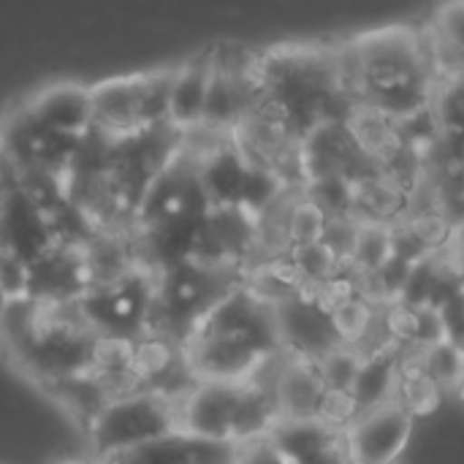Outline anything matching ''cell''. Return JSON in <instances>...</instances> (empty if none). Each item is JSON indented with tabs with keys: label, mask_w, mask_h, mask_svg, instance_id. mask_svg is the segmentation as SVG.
<instances>
[{
	"label": "cell",
	"mask_w": 464,
	"mask_h": 464,
	"mask_svg": "<svg viewBox=\"0 0 464 464\" xmlns=\"http://www.w3.org/2000/svg\"><path fill=\"white\" fill-rule=\"evenodd\" d=\"M212 76V46L174 65L171 76V125L188 128L201 122L207 87Z\"/></svg>",
	"instance_id": "7c38bea8"
},
{
	"label": "cell",
	"mask_w": 464,
	"mask_h": 464,
	"mask_svg": "<svg viewBox=\"0 0 464 464\" xmlns=\"http://www.w3.org/2000/svg\"><path fill=\"white\" fill-rule=\"evenodd\" d=\"M329 326L340 345L367 351L370 345H375V334L381 332V310L359 296L329 315Z\"/></svg>",
	"instance_id": "2e32d148"
},
{
	"label": "cell",
	"mask_w": 464,
	"mask_h": 464,
	"mask_svg": "<svg viewBox=\"0 0 464 464\" xmlns=\"http://www.w3.org/2000/svg\"><path fill=\"white\" fill-rule=\"evenodd\" d=\"M95 464H190L188 438L171 435L166 440L144 443L120 454H109L103 459H92Z\"/></svg>",
	"instance_id": "d6986e66"
},
{
	"label": "cell",
	"mask_w": 464,
	"mask_h": 464,
	"mask_svg": "<svg viewBox=\"0 0 464 464\" xmlns=\"http://www.w3.org/2000/svg\"><path fill=\"white\" fill-rule=\"evenodd\" d=\"M421 364L440 383L443 392H454L464 378V343L449 337L421 348Z\"/></svg>",
	"instance_id": "e0dca14e"
},
{
	"label": "cell",
	"mask_w": 464,
	"mask_h": 464,
	"mask_svg": "<svg viewBox=\"0 0 464 464\" xmlns=\"http://www.w3.org/2000/svg\"><path fill=\"white\" fill-rule=\"evenodd\" d=\"M87 288H90V275H87L84 253L79 247L54 245L30 264L27 296L44 304L76 302Z\"/></svg>",
	"instance_id": "8992f818"
},
{
	"label": "cell",
	"mask_w": 464,
	"mask_h": 464,
	"mask_svg": "<svg viewBox=\"0 0 464 464\" xmlns=\"http://www.w3.org/2000/svg\"><path fill=\"white\" fill-rule=\"evenodd\" d=\"M171 435H179L177 400L155 389H136L111 400L84 430L92 459L166 440Z\"/></svg>",
	"instance_id": "6da1fadb"
},
{
	"label": "cell",
	"mask_w": 464,
	"mask_h": 464,
	"mask_svg": "<svg viewBox=\"0 0 464 464\" xmlns=\"http://www.w3.org/2000/svg\"><path fill=\"white\" fill-rule=\"evenodd\" d=\"M288 256L296 264V269H299V275L304 277L307 285H318V283H324V280H329V277H334V275H340L345 269V261L324 239L313 242V245H299Z\"/></svg>",
	"instance_id": "7402d4cb"
},
{
	"label": "cell",
	"mask_w": 464,
	"mask_h": 464,
	"mask_svg": "<svg viewBox=\"0 0 464 464\" xmlns=\"http://www.w3.org/2000/svg\"><path fill=\"white\" fill-rule=\"evenodd\" d=\"M413 421L397 400L364 408L343 432L348 464H397L413 438Z\"/></svg>",
	"instance_id": "7a4b0ae2"
},
{
	"label": "cell",
	"mask_w": 464,
	"mask_h": 464,
	"mask_svg": "<svg viewBox=\"0 0 464 464\" xmlns=\"http://www.w3.org/2000/svg\"><path fill=\"white\" fill-rule=\"evenodd\" d=\"M394 261H397V250H394L392 226L375 220H359L345 269L353 275H367V272H383Z\"/></svg>",
	"instance_id": "9a60e30c"
},
{
	"label": "cell",
	"mask_w": 464,
	"mask_h": 464,
	"mask_svg": "<svg viewBox=\"0 0 464 464\" xmlns=\"http://www.w3.org/2000/svg\"><path fill=\"white\" fill-rule=\"evenodd\" d=\"M8 302H11V299H8V296L3 294V288H0V315H3V310H5V304H8Z\"/></svg>",
	"instance_id": "484cf974"
},
{
	"label": "cell",
	"mask_w": 464,
	"mask_h": 464,
	"mask_svg": "<svg viewBox=\"0 0 464 464\" xmlns=\"http://www.w3.org/2000/svg\"><path fill=\"white\" fill-rule=\"evenodd\" d=\"M454 394H457V400H459V402H462V405H464V378H462V381H459V386L454 389Z\"/></svg>",
	"instance_id": "d4e9b609"
},
{
	"label": "cell",
	"mask_w": 464,
	"mask_h": 464,
	"mask_svg": "<svg viewBox=\"0 0 464 464\" xmlns=\"http://www.w3.org/2000/svg\"><path fill=\"white\" fill-rule=\"evenodd\" d=\"M381 332L386 340L397 343L400 348H413L421 340V307L397 299L381 310Z\"/></svg>",
	"instance_id": "44dd1931"
},
{
	"label": "cell",
	"mask_w": 464,
	"mask_h": 464,
	"mask_svg": "<svg viewBox=\"0 0 464 464\" xmlns=\"http://www.w3.org/2000/svg\"><path fill=\"white\" fill-rule=\"evenodd\" d=\"M54 247L46 215L16 188L0 201V250H11L27 264Z\"/></svg>",
	"instance_id": "ba28073f"
},
{
	"label": "cell",
	"mask_w": 464,
	"mask_h": 464,
	"mask_svg": "<svg viewBox=\"0 0 464 464\" xmlns=\"http://www.w3.org/2000/svg\"><path fill=\"white\" fill-rule=\"evenodd\" d=\"M356 52L364 65L367 92L392 87V84H411L427 82V73L419 60L416 30L413 27H381L353 38ZM432 87V84H430ZM364 92V95H367Z\"/></svg>",
	"instance_id": "277c9868"
},
{
	"label": "cell",
	"mask_w": 464,
	"mask_h": 464,
	"mask_svg": "<svg viewBox=\"0 0 464 464\" xmlns=\"http://www.w3.org/2000/svg\"><path fill=\"white\" fill-rule=\"evenodd\" d=\"M82 136L52 130L38 122L24 103L11 109L0 122V150L16 169H49L65 174Z\"/></svg>",
	"instance_id": "3957f363"
},
{
	"label": "cell",
	"mask_w": 464,
	"mask_h": 464,
	"mask_svg": "<svg viewBox=\"0 0 464 464\" xmlns=\"http://www.w3.org/2000/svg\"><path fill=\"white\" fill-rule=\"evenodd\" d=\"M30 114L52 130L82 136L92 125V101L90 84L79 82H54L35 90L22 101Z\"/></svg>",
	"instance_id": "9c48e42d"
},
{
	"label": "cell",
	"mask_w": 464,
	"mask_h": 464,
	"mask_svg": "<svg viewBox=\"0 0 464 464\" xmlns=\"http://www.w3.org/2000/svg\"><path fill=\"white\" fill-rule=\"evenodd\" d=\"M364 405L353 389H326L315 408V421L329 432H345L359 416Z\"/></svg>",
	"instance_id": "603a6c76"
},
{
	"label": "cell",
	"mask_w": 464,
	"mask_h": 464,
	"mask_svg": "<svg viewBox=\"0 0 464 464\" xmlns=\"http://www.w3.org/2000/svg\"><path fill=\"white\" fill-rule=\"evenodd\" d=\"M30 285V264L11 250H0V288L8 299L27 296Z\"/></svg>",
	"instance_id": "cb8c5ba5"
},
{
	"label": "cell",
	"mask_w": 464,
	"mask_h": 464,
	"mask_svg": "<svg viewBox=\"0 0 464 464\" xmlns=\"http://www.w3.org/2000/svg\"><path fill=\"white\" fill-rule=\"evenodd\" d=\"M364 364H367V353L362 348L337 343L318 359V372L326 389H356Z\"/></svg>",
	"instance_id": "ac0fdd59"
},
{
	"label": "cell",
	"mask_w": 464,
	"mask_h": 464,
	"mask_svg": "<svg viewBox=\"0 0 464 464\" xmlns=\"http://www.w3.org/2000/svg\"><path fill=\"white\" fill-rule=\"evenodd\" d=\"M272 397L277 421H313L326 383L318 372V362L310 356L288 353L283 367L272 378Z\"/></svg>",
	"instance_id": "52a82bcc"
},
{
	"label": "cell",
	"mask_w": 464,
	"mask_h": 464,
	"mask_svg": "<svg viewBox=\"0 0 464 464\" xmlns=\"http://www.w3.org/2000/svg\"><path fill=\"white\" fill-rule=\"evenodd\" d=\"M41 392L49 394L84 430L114 400L111 392L106 389V383L92 370L79 372V375H71V378H63V381H52V383L41 386Z\"/></svg>",
	"instance_id": "5bb4252c"
},
{
	"label": "cell",
	"mask_w": 464,
	"mask_h": 464,
	"mask_svg": "<svg viewBox=\"0 0 464 464\" xmlns=\"http://www.w3.org/2000/svg\"><path fill=\"white\" fill-rule=\"evenodd\" d=\"M326 223H329V215L304 190H299L294 196V201H291V209H288V239H291V250L299 247V245L321 242L324 234H326Z\"/></svg>",
	"instance_id": "ffe728a7"
},
{
	"label": "cell",
	"mask_w": 464,
	"mask_h": 464,
	"mask_svg": "<svg viewBox=\"0 0 464 464\" xmlns=\"http://www.w3.org/2000/svg\"><path fill=\"white\" fill-rule=\"evenodd\" d=\"M92 101V125L103 128L114 136H125L141 130L139 117V73L103 79L90 84Z\"/></svg>",
	"instance_id": "8fae6325"
},
{
	"label": "cell",
	"mask_w": 464,
	"mask_h": 464,
	"mask_svg": "<svg viewBox=\"0 0 464 464\" xmlns=\"http://www.w3.org/2000/svg\"><path fill=\"white\" fill-rule=\"evenodd\" d=\"M242 383L196 381L177 397V427L182 438L234 443V416Z\"/></svg>",
	"instance_id": "5b68a950"
},
{
	"label": "cell",
	"mask_w": 464,
	"mask_h": 464,
	"mask_svg": "<svg viewBox=\"0 0 464 464\" xmlns=\"http://www.w3.org/2000/svg\"><path fill=\"white\" fill-rule=\"evenodd\" d=\"M353 188V215L359 220L397 223L408 212V190L400 188L381 169H370L351 179Z\"/></svg>",
	"instance_id": "4fadbf2b"
},
{
	"label": "cell",
	"mask_w": 464,
	"mask_h": 464,
	"mask_svg": "<svg viewBox=\"0 0 464 464\" xmlns=\"http://www.w3.org/2000/svg\"><path fill=\"white\" fill-rule=\"evenodd\" d=\"M343 125H345L353 147L359 150V155L375 169L386 166L405 144L402 133H400V122L367 101L353 103L351 111L345 114Z\"/></svg>",
	"instance_id": "30bf717a"
}]
</instances>
